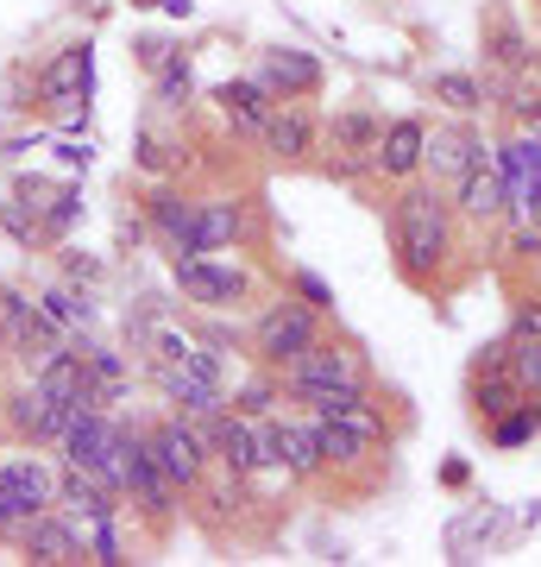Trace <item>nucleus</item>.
<instances>
[{
    "label": "nucleus",
    "mask_w": 541,
    "mask_h": 567,
    "mask_svg": "<svg viewBox=\"0 0 541 567\" xmlns=\"http://www.w3.org/2000/svg\"><path fill=\"white\" fill-rule=\"evenodd\" d=\"M391 252L409 284H428L454 259V208L441 203L435 183H403L391 203Z\"/></svg>",
    "instance_id": "1"
},
{
    "label": "nucleus",
    "mask_w": 541,
    "mask_h": 567,
    "mask_svg": "<svg viewBox=\"0 0 541 567\" xmlns=\"http://www.w3.org/2000/svg\"><path fill=\"white\" fill-rule=\"evenodd\" d=\"M107 480L121 486V498H133V505L152 517V524H170V511H177V486L164 480L158 454H152V442L145 435H114V461H107Z\"/></svg>",
    "instance_id": "2"
},
{
    "label": "nucleus",
    "mask_w": 541,
    "mask_h": 567,
    "mask_svg": "<svg viewBox=\"0 0 541 567\" xmlns=\"http://www.w3.org/2000/svg\"><path fill=\"white\" fill-rule=\"evenodd\" d=\"M58 505V473L39 461V454H13V461H0V536L7 543H20V529L32 517Z\"/></svg>",
    "instance_id": "3"
},
{
    "label": "nucleus",
    "mask_w": 541,
    "mask_h": 567,
    "mask_svg": "<svg viewBox=\"0 0 541 567\" xmlns=\"http://www.w3.org/2000/svg\"><path fill=\"white\" fill-rule=\"evenodd\" d=\"M145 442H152V454H158V466H164V480H170L177 492H196L201 480H208L215 447H208V429H201L196 416H164Z\"/></svg>",
    "instance_id": "4"
},
{
    "label": "nucleus",
    "mask_w": 541,
    "mask_h": 567,
    "mask_svg": "<svg viewBox=\"0 0 541 567\" xmlns=\"http://www.w3.org/2000/svg\"><path fill=\"white\" fill-rule=\"evenodd\" d=\"M321 341V316L309 303H290V297H283V303H271L259 316V334H252V353H259V365L264 372H283V365L296 360V353H309V347Z\"/></svg>",
    "instance_id": "5"
},
{
    "label": "nucleus",
    "mask_w": 541,
    "mask_h": 567,
    "mask_svg": "<svg viewBox=\"0 0 541 567\" xmlns=\"http://www.w3.org/2000/svg\"><path fill=\"white\" fill-rule=\"evenodd\" d=\"M259 447H264V466H283L290 480H315L321 466V435H315V416L302 423H278V416H259Z\"/></svg>",
    "instance_id": "6"
},
{
    "label": "nucleus",
    "mask_w": 541,
    "mask_h": 567,
    "mask_svg": "<svg viewBox=\"0 0 541 567\" xmlns=\"http://www.w3.org/2000/svg\"><path fill=\"white\" fill-rule=\"evenodd\" d=\"M177 290L201 309H240L252 278H246L240 265H215L208 252H196V259H177Z\"/></svg>",
    "instance_id": "7"
},
{
    "label": "nucleus",
    "mask_w": 541,
    "mask_h": 567,
    "mask_svg": "<svg viewBox=\"0 0 541 567\" xmlns=\"http://www.w3.org/2000/svg\"><path fill=\"white\" fill-rule=\"evenodd\" d=\"M278 379H283V391L296 398V391H315V385H365V365H360V353H353V347L315 341L309 353H296V360L283 365Z\"/></svg>",
    "instance_id": "8"
},
{
    "label": "nucleus",
    "mask_w": 541,
    "mask_h": 567,
    "mask_svg": "<svg viewBox=\"0 0 541 567\" xmlns=\"http://www.w3.org/2000/svg\"><path fill=\"white\" fill-rule=\"evenodd\" d=\"M20 548H25V561H32V567H63V561H82V555H89L76 517H70V511H58V505L20 529Z\"/></svg>",
    "instance_id": "9"
},
{
    "label": "nucleus",
    "mask_w": 541,
    "mask_h": 567,
    "mask_svg": "<svg viewBox=\"0 0 541 567\" xmlns=\"http://www.w3.org/2000/svg\"><path fill=\"white\" fill-rule=\"evenodd\" d=\"M315 435H321V461L327 466H360L372 461L384 423L378 410H365V416H315Z\"/></svg>",
    "instance_id": "10"
},
{
    "label": "nucleus",
    "mask_w": 541,
    "mask_h": 567,
    "mask_svg": "<svg viewBox=\"0 0 541 567\" xmlns=\"http://www.w3.org/2000/svg\"><path fill=\"white\" fill-rule=\"evenodd\" d=\"M208 447H215V461L233 473V480H252L264 466V447H259V423L240 416V410H221L215 423H208Z\"/></svg>",
    "instance_id": "11"
},
{
    "label": "nucleus",
    "mask_w": 541,
    "mask_h": 567,
    "mask_svg": "<svg viewBox=\"0 0 541 567\" xmlns=\"http://www.w3.org/2000/svg\"><path fill=\"white\" fill-rule=\"evenodd\" d=\"M7 347H13V360H25L39 372L51 353H58V322L44 316L39 303H25V297H7Z\"/></svg>",
    "instance_id": "12"
},
{
    "label": "nucleus",
    "mask_w": 541,
    "mask_h": 567,
    "mask_svg": "<svg viewBox=\"0 0 541 567\" xmlns=\"http://www.w3.org/2000/svg\"><path fill=\"white\" fill-rule=\"evenodd\" d=\"M422 152H428V126L403 114V121H391L384 126V140L372 145V171L391 177V183H409L422 171Z\"/></svg>",
    "instance_id": "13"
},
{
    "label": "nucleus",
    "mask_w": 541,
    "mask_h": 567,
    "mask_svg": "<svg viewBox=\"0 0 541 567\" xmlns=\"http://www.w3.org/2000/svg\"><path fill=\"white\" fill-rule=\"evenodd\" d=\"M39 95L51 107H63V114H76V107H89V44H63L58 58L39 70Z\"/></svg>",
    "instance_id": "14"
},
{
    "label": "nucleus",
    "mask_w": 541,
    "mask_h": 567,
    "mask_svg": "<svg viewBox=\"0 0 541 567\" xmlns=\"http://www.w3.org/2000/svg\"><path fill=\"white\" fill-rule=\"evenodd\" d=\"M215 107H221V121L233 126V133L259 140L264 121H271V107H278V95H271L259 76H233V82H221V89H215Z\"/></svg>",
    "instance_id": "15"
},
{
    "label": "nucleus",
    "mask_w": 541,
    "mask_h": 567,
    "mask_svg": "<svg viewBox=\"0 0 541 567\" xmlns=\"http://www.w3.org/2000/svg\"><path fill=\"white\" fill-rule=\"evenodd\" d=\"M259 82L278 95V102H302V95H315V89H321V63L309 58V51L278 44V51H264V58H259Z\"/></svg>",
    "instance_id": "16"
},
{
    "label": "nucleus",
    "mask_w": 541,
    "mask_h": 567,
    "mask_svg": "<svg viewBox=\"0 0 541 567\" xmlns=\"http://www.w3.org/2000/svg\"><path fill=\"white\" fill-rule=\"evenodd\" d=\"M58 505L70 511V517H121V486L114 480H101L95 466H70L58 480Z\"/></svg>",
    "instance_id": "17"
},
{
    "label": "nucleus",
    "mask_w": 541,
    "mask_h": 567,
    "mask_svg": "<svg viewBox=\"0 0 541 567\" xmlns=\"http://www.w3.org/2000/svg\"><path fill=\"white\" fill-rule=\"evenodd\" d=\"M7 423L20 429L25 442H58L63 423H70V410H63L58 398L39 385V379H32L25 391H13V398H7Z\"/></svg>",
    "instance_id": "18"
},
{
    "label": "nucleus",
    "mask_w": 541,
    "mask_h": 567,
    "mask_svg": "<svg viewBox=\"0 0 541 567\" xmlns=\"http://www.w3.org/2000/svg\"><path fill=\"white\" fill-rule=\"evenodd\" d=\"M145 215H152V227L164 234V246H170V259H196V203L189 196H177V189H152V203H145Z\"/></svg>",
    "instance_id": "19"
},
{
    "label": "nucleus",
    "mask_w": 541,
    "mask_h": 567,
    "mask_svg": "<svg viewBox=\"0 0 541 567\" xmlns=\"http://www.w3.org/2000/svg\"><path fill=\"white\" fill-rule=\"evenodd\" d=\"M264 152H271V158H283V164H302L309 158V152H315V140H321V126L309 121V114H302V107H271V121H264Z\"/></svg>",
    "instance_id": "20"
},
{
    "label": "nucleus",
    "mask_w": 541,
    "mask_h": 567,
    "mask_svg": "<svg viewBox=\"0 0 541 567\" xmlns=\"http://www.w3.org/2000/svg\"><path fill=\"white\" fill-rule=\"evenodd\" d=\"M503 208H510V196H503L498 164L479 158V164H472V171L460 177V215H466V221H498Z\"/></svg>",
    "instance_id": "21"
},
{
    "label": "nucleus",
    "mask_w": 541,
    "mask_h": 567,
    "mask_svg": "<svg viewBox=\"0 0 541 567\" xmlns=\"http://www.w3.org/2000/svg\"><path fill=\"white\" fill-rule=\"evenodd\" d=\"M479 158H485V140L472 133V126H466V133H435V140H428V152H422V164H428L435 177H454V183H460Z\"/></svg>",
    "instance_id": "22"
},
{
    "label": "nucleus",
    "mask_w": 541,
    "mask_h": 567,
    "mask_svg": "<svg viewBox=\"0 0 541 567\" xmlns=\"http://www.w3.org/2000/svg\"><path fill=\"white\" fill-rule=\"evenodd\" d=\"M246 234V203H196V246L221 252Z\"/></svg>",
    "instance_id": "23"
},
{
    "label": "nucleus",
    "mask_w": 541,
    "mask_h": 567,
    "mask_svg": "<svg viewBox=\"0 0 541 567\" xmlns=\"http://www.w3.org/2000/svg\"><path fill=\"white\" fill-rule=\"evenodd\" d=\"M296 404L309 416H365L372 404V385H315V391H296Z\"/></svg>",
    "instance_id": "24"
},
{
    "label": "nucleus",
    "mask_w": 541,
    "mask_h": 567,
    "mask_svg": "<svg viewBox=\"0 0 541 567\" xmlns=\"http://www.w3.org/2000/svg\"><path fill=\"white\" fill-rule=\"evenodd\" d=\"M384 140V121L372 107H346L334 114V152H353V158H372V145Z\"/></svg>",
    "instance_id": "25"
},
{
    "label": "nucleus",
    "mask_w": 541,
    "mask_h": 567,
    "mask_svg": "<svg viewBox=\"0 0 541 567\" xmlns=\"http://www.w3.org/2000/svg\"><path fill=\"white\" fill-rule=\"evenodd\" d=\"M522 391L510 372H479V385H472V410H479V423H498L503 410H517Z\"/></svg>",
    "instance_id": "26"
},
{
    "label": "nucleus",
    "mask_w": 541,
    "mask_h": 567,
    "mask_svg": "<svg viewBox=\"0 0 541 567\" xmlns=\"http://www.w3.org/2000/svg\"><path fill=\"white\" fill-rule=\"evenodd\" d=\"M503 372L517 379L522 398H541V334H510V360Z\"/></svg>",
    "instance_id": "27"
},
{
    "label": "nucleus",
    "mask_w": 541,
    "mask_h": 567,
    "mask_svg": "<svg viewBox=\"0 0 541 567\" xmlns=\"http://www.w3.org/2000/svg\"><path fill=\"white\" fill-rule=\"evenodd\" d=\"M435 102L454 107V114H479L485 107V82L472 76V70H441V76H435Z\"/></svg>",
    "instance_id": "28"
},
{
    "label": "nucleus",
    "mask_w": 541,
    "mask_h": 567,
    "mask_svg": "<svg viewBox=\"0 0 541 567\" xmlns=\"http://www.w3.org/2000/svg\"><path fill=\"white\" fill-rule=\"evenodd\" d=\"M39 309H44V316H51L58 328H82L89 316H95V309H89V297H76L70 284H51V290L39 297Z\"/></svg>",
    "instance_id": "29"
},
{
    "label": "nucleus",
    "mask_w": 541,
    "mask_h": 567,
    "mask_svg": "<svg viewBox=\"0 0 541 567\" xmlns=\"http://www.w3.org/2000/svg\"><path fill=\"white\" fill-rule=\"evenodd\" d=\"M485 51H491V63H503V70H522V63H529V44H522V32L510 20L485 25Z\"/></svg>",
    "instance_id": "30"
},
{
    "label": "nucleus",
    "mask_w": 541,
    "mask_h": 567,
    "mask_svg": "<svg viewBox=\"0 0 541 567\" xmlns=\"http://www.w3.org/2000/svg\"><path fill=\"white\" fill-rule=\"evenodd\" d=\"M227 410H240V416H252V423H259V416H271V410H278V372H264V379L240 385Z\"/></svg>",
    "instance_id": "31"
},
{
    "label": "nucleus",
    "mask_w": 541,
    "mask_h": 567,
    "mask_svg": "<svg viewBox=\"0 0 541 567\" xmlns=\"http://www.w3.org/2000/svg\"><path fill=\"white\" fill-rule=\"evenodd\" d=\"M189 95H196L189 63H183V58H164V63H158V102H164V107H189Z\"/></svg>",
    "instance_id": "32"
},
{
    "label": "nucleus",
    "mask_w": 541,
    "mask_h": 567,
    "mask_svg": "<svg viewBox=\"0 0 541 567\" xmlns=\"http://www.w3.org/2000/svg\"><path fill=\"white\" fill-rule=\"evenodd\" d=\"M491 442H498V447H522V442H535V410H529V398H522L517 410H503L498 423H491Z\"/></svg>",
    "instance_id": "33"
},
{
    "label": "nucleus",
    "mask_w": 541,
    "mask_h": 567,
    "mask_svg": "<svg viewBox=\"0 0 541 567\" xmlns=\"http://www.w3.org/2000/svg\"><path fill=\"white\" fill-rule=\"evenodd\" d=\"M296 297L309 309H315V316H327V309H334V290H327V284L315 278V271H296Z\"/></svg>",
    "instance_id": "34"
},
{
    "label": "nucleus",
    "mask_w": 541,
    "mask_h": 567,
    "mask_svg": "<svg viewBox=\"0 0 541 567\" xmlns=\"http://www.w3.org/2000/svg\"><path fill=\"white\" fill-rule=\"evenodd\" d=\"M189 353H196V341H189V334H177V328H164V334H158V360H164V365L189 360Z\"/></svg>",
    "instance_id": "35"
},
{
    "label": "nucleus",
    "mask_w": 541,
    "mask_h": 567,
    "mask_svg": "<svg viewBox=\"0 0 541 567\" xmlns=\"http://www.w3.org/2000/svg\"><path fill=\"white\" fill-rule=\"evenodd\" d=\"M139 164L145 171H164V164H170V145H164L158 133H139Z\"/></svg>",
    "instance_id": "36"
},
{
    "label": "nucleus",
    "mask_w": 541,
    "mask_h": 567,
    "mask_svg": "<svg viewBox=\"0 0 541 567\" xmlns=\"http://www.w3.org/2000/svg\"><path fill=\"white\" fill-rule=\"evenodd\" d=\"M510 334H541V303H535V309H517V322H510Z\"/></svg>",
    "instance_id": "37"
},
{
    "label": "nucleus",
    "mask_w": 541,
    "mask_h": 567,
    "mask_svg": "<svg viewBox=\"0 0 541 567\" xmlns=\"http://www.w3.org/2000/svg\"><path fill=\"white\" fill-rule=\"evenodd\" d=\"M529 410H535V435H541V398H529Z\"/></svg>",
    "instance_id": "38"
},
{
    "label": "nucleus",
    "mask_w": 541,
    "mask_h": 567,
    "mask_svg": "<svg viewBox=\"0 0 541 567\" xmlns=\"http://www.w3.org/2000/svg\"><path fill=\"white\" fill-rule=\"evenodd\" d=\"M529 133H535V126H529Z\"/></svg>",
    "instance_id": "39"
}]
</instances>
